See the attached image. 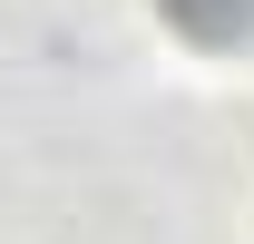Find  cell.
Returning a JSON list of instances; mask_svg holds the SVG:
<instances>
[{"instance_id": "1", "label": "cell", "mask_w": 254, "mask_h": 244, "mask_svg": "<svg viewBox=\"0 0 254 244\" xmlns=\"http://www.w3.org/2000/svg\"><path fill=\"white\" fill-rule=\"evenodd\" d=\"M157 10H166L186 39H205V49H225V39L254 30V0H157Z\"/></svg>"}]
</instances>
